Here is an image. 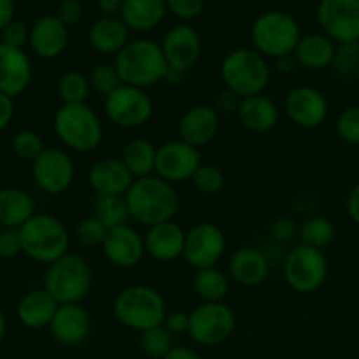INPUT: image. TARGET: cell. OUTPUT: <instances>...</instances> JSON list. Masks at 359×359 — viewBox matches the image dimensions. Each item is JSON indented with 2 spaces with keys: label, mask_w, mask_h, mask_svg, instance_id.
Listing matches in <instances>:
<instances>
[{
  "label": "cell",
  "mask_w": 359,
  "mask_h": 359,
  "mask_svg": "<svg viewBox=\"0 0 359 359\" xmlns=\"http://www.w3.org/2000/svg\"><path fill=\"white\" fill-rule=\"evenodd\" d=\"M125 198L132 219L147 228L174 221L181 209V196L175 186L156 174L135 179Z\"/></svg>",
  "instance_id": "obj_1"
},
{
  "label": "cell",
  "mask_w": 359,
  "mask_h": 359,
  "mask_svg": "<svg viewBox=\"0 0 359 359\" xmlns=\"http://www.w3.org/2000/svg\"><path fill=\"white\" fill-rule=\"evenodd\" d=\"M114 65L121 76L123 84L140 90L156 86L167 79L170 72L161 44H156L149 39L130 41L114 56Z\"/></svg>",
  "instance_id": "obj_2"
},
{
  "label": "cell",
  "mask_w": 359,
  "mask_h": 359,
  "mask_svg": "<svg viewBox=\"0 0 359 359\" xmlns=\"http://www.w3.org/2000/svg\"><path fill=\"white\" fill-rule=\"evenodd\" d=\"M60 142L74 153H93L104 142V125L88 104H62L53 118Z\"/></svg>",
  "instance_id": "obj_3"
},
{
  "label": "cell",
  "mask_w": 359,
  "mask_h": 359,
  "mask_svg": "<svg viewBox=\"0 0 359 359\" xmlns=\"http://www.w3.org/2000/svg\"><path fill=\"white\" fill-rule=\"evenodd\" d=\"M112 312L125 328L139 333L163 325L168 314L163 294L144 284H133L119 291L112 304Z\"/></svg>",
  "instance_id": "obj_4"
},
{
  "label": "cell",
  "mask_w": 359,
  "mask_h": 359,
  "mask_svg": "<svg viewBox=\"0 0 359 359\" xmlns=\"http://www.w3.org/2000/svg\"><path fill=\"white\" fill-rule=\"evenodd\" d=\"M18 231L23 252L34 262L51 265L69 252V228L53 214H35Z\"/></svg>",
  "instance_id": "obj_5"
},
{
  "label": "cell",
  "mask_w": 359,
  "mask_h": 359,
  "mask_svg": "<svg viewBox=\"0 0 359 359\" xmlns=\"http://www.w3.org/2000/svg\"><path fill=\"white\" fill-rule=\"evenodd\" d=\"M272 77L269 60L255 48H241L228 53L221 62V81L224 88L241 98L259 95Z\"/></svg>",
  "instance_id": "obj_6"
},
{
  "label": "cell",
  "mask_w": 359,
  "mask_h": 359,
  "mask_svg": "<svg viewBox=\"0 0 359 359\" xmlns=\"http://www.w3.org/2000/svg\"><path fill=\"white\" fill-rule=\"evenodd\" d=\"M93 286V272L86 259L76 252H67L48 265L44 290L60 305L81 304Z\"/></svg>",
  "instance_id": "obj_7"
},
{
  "label": "cell",
  "mask_w": 359,
  "mask_h": 359,
  "mask_svg": "<svg viewBox=\"0 0 359 359\" xmlns=\"http://www.w3.org/2000/svg\"><path fill=\"white\" fill-rule=\"evenodd\" d=\"M300 39V25L284 11L263 13L251 27L252 46L265 58L277 60L293 55Z\"/></svg>",
  "instance_id": "obj_8"
},
{
  "label": "cell",
  "mask_w": 359,
  "mask_h": 359,
  "mask_svg": "<svg viewBox=\"0 0 359 359\" xmlns=\"http://www.w3.org/2000/svg\"><path fill=\"white\" fill-rule=\"evenodd\" d=\"M283 273L284 280L293 291L300 294L314 293L328 279V258L321 249L298 244L284 256Z\"/></svg>",
  "instance_id": "obj_9"
},
{
  "label": "cell",
  "mask_w": 359,
  "mask_h": 359,
  "mask_svg": "<svg viewBox=\"0 0 359 359\" xmlns=\"http://www.w3.org/2000/svg\"><path fill=\"white\" fill-rule=\"evenodd\" d=\"M235 312L224 302H202L189 312V339L202 347H216L226 342L235 332Z\"/></svg>",
  "instance_id": "obj_10"
},
{
  "label": "cell",
  "mask_w": 359,
  "mask_h": 359,
  "mask_svg": "<svg viewBox=\"0 0 359 359\" xmlns=\"http://www.w3.org/2000/svg\"><path fill=\"white\" fill-rule=\"evenodd\" d=\"M104 112L118 128L135 130L151 121L154 104L147 90L123 84L114 93L104 98Z\"/></svg>",
  "instance_id": "obj_11"
},
{
  "label": "cell",
  "mask_w": 359,
  "mask_h": 359,
  "mask_svg": "<svg viewBox=\"0 0 359 359\" xmlns=\"http://www.w3.org/2000/svg\"><path fill=\"white\" fill-rule=\"evenodd\" d=\"M32 175L41 191L48 195H63L76 179V165L72 156L60 147H46L32 163Z\"/></svg>",
  "instance_id": "obj_12"
},
{
  "label": "cell",
  "mask_w": 359,
  "mask_h": 359,
  "mask_svg": "<svg viewBox=\"0 0 359 359\" xmlns=\"http://www.w3.org/2000/svg\"><path fill=\"white\" fill-rule=\"evenodd\" d=\"M224 251H226V237L216 223L202 221L186 231L182 258L191 269L202 270L217 266Z\"/></svg>",
  "instance_id": "obj_13"
},
{
  "label": "cell",
  "mask_w": 359,
  "mask_h": 359,
  "mask_svg": "<svg viewBox=\"0 0 359 359\" xmlns=\"http://www.w3.org/2000/svg\"><path fill=\"white\" fill-rule=\"evenodd\" d=\"M202 163V154L196 147L189 146L181 139L168 140L158 146L154 174L175 186L191 181Z\"/></svg>",
  "instance_id": "obj_14"
},
{
  "label": "cell",
  "mask_w": 359,
  "mask_h": 359,
  "mask_svg": "<svg viewBox=\"0 0 359 359\" xmlns=\"http://www.w3.org/2000/svg\"><path fill=\"white\" fill-rule=\"evenodd\" d=\"M318 23L335 44L359 41V0H321Z\"/></svg>",
  "instance_id": "obj_15"
},
{
  "label": "cell",
  "mask_w": 359,
  "mask_h": 359,
  "mask_svg": "<svg viewBox=\"0 0 359 359\" xmlns=\"http://www.w3.org/2000/svg\"><path fill=\"white\" fill-rule=\"evenodd\" d=\"M284 112L293 125L314 130L326 121L330 112L328 98L312 86H297L284 98Z\"/></svg>",
  "instance_id": "obj_16"
},
{
  "label": "cell",
  "mask_w": 359,
  "mask_h": 359,
  "mask_svg": "<svg viewBox=\"0 0 359 359\" xmlns=\"http://www.w3.org/2000/svg\"><path fill=\"white\" fill-rule=\"evenodd\" d=\"M161 49L170 70L186 74L198 63L202 55V39L189 25H175L165 34Z\"/></svg>",
  "instance_id": "obj_17"
},
{
  "label": "cell",
  "mask_w": 359,
  "mask_h": 359,
  "mask_svg": "<svg viewBox=\"0 0 359 359\" xmlns=\"http://www.w3.org/2000/svg\"><path fill=\"white\" fill-rule=\"evenodd\" d=\"M102 252L116 269H133L147 255L144 235H140L130 224L109 230L102 245Z\"/></svg>",
  "instance_id": "obj_18"
},
{
  "label": "cell",
  "mask_w": 359,
  "mask_h": 359,
  "mask_svg": "<svg viewBox=\"0 0 359 359\" xmlns=\"http://www.w3.org/2000/svg\"><path fill=\"white\" fill-rule=\"evenodd\" d=\"M177 132L179 139L200 149L212 142L219 133V112L216 111L214 105H193L182 114Z\"/></svg>",
  "instance_id": "obj_19"
},
{
  "label": "cell",
  "mask_w": 359,
  "mask_h": 359,
  "mask_svg": "<svg viewBox=\"0 0 359 359\" xmlns=\"http://www.w3.org/2000/svg\"><path fill=\"white\" fill-rule=\"evenodd\" d=\"M49 330L60 346L77 347L90 337L91 318L81 304L60 305Z\"/></svg>",
  "instance_id": "obj_20"
},
{
  "label": "cell",
  "mask_w": 359,
  "mask_h": 359,
  "mask_svg": "<svg viewBox=\"0 0 359 359\" xmlns=\"http://www.w3.org/2000/svg\"><path fill=\"white\" fill-rule=\"evenodd\" d=\"M133 181L135 177L130 174L121 158H100L88 170V184L95 195L125 196Z\"/></svg>",
  "instance_id": "obj_21"
},
{
  "label": "cell",
  "mask_w": 359,
  "mask_h": 359,
  "mask_svg": "<svg viewBox=\"0 0 359 359\" xmlns=\"http://www.w3.org/2000/svg\"><path fill=\"white\" fill-rule=\"evenodd\" d=\"M32 51L42 60H55L69 46V27L60 21L56 14L41 16L30 28Z\"/></svg>",
  "instance_id": "obj_22"
},
{
  "label": "cell",
  "mask_w": 359,
  "mask_h": 359,
  "mask_svg": "<svg viewBox=\"0 0 359 359\" xmlns=\"http://www.w3.org/2000/svg\"><path fill=\"white\" fill-rule=\"evenodd\" d=\"M144 242L146 252L151 258L161 263H170L184 256L186 230L175 221L154 224L147 228Z\"/></svg>",
  "instance_id": "obj_23"
},
{
  "label": "cell",
  "mask_w": 359,
  "mask_h": 359,
  "mask_svg": "<svg viewBox=\"0 0 359 359\" xmlns=\"http://www.w3.org/2000/svg\"><path fill=\"white\" fill-rule=\"evenodd\" d=\"M230 279L244 287L259 286L270 273V259L265 251L251 245H244L233 251L228 262Z\"/></svg>",
  "instance_id": "obj_24"
},
{
  "label": "cell",
  "mask_w": 359,
  "mask_h": 359,
  "mask_svg": "<svg viewBox=\"0 0 359 359\" xmlns=\"http://www.w3.org/2000/svg\"><path fill=\"white\" fill-rule=\"evenodd\" d=\"M32 83V63L23 49L0 42V91L11 98L23 93Z\"/></svg>",
  "instance_id": "obj_25"
},
{
  "label": "cell",
  "mask_w": 359,
  "mask_h": 359,
  "mask_svg": "<svg viewBox=\"0 0 359 359\" xmlns=\"http://www.w3.org/2000/svg\"><path fill=\"white\" fill-rule=\"evenodd\" d=\"M237 118L245 130L252 133H269L277 126L280 118L276 102L265 93L242 98Z\"/></svg>",
  "instance_id": "obj_26"
},
{
  "label": "cell",
  "mask_w": 359,
  "mask_h": 359,
  "mask_svg": "<svg viewBox=\"0 0 359 359\" xmlns=\"http://www.w3.org/2000/svg\"><path fill=\"white\" fill-rule=\"evenodd\" d=\"M60 304L42 287V290H32L25 294L18 304V319L25 328L42 330L49 328Z\"/></svg>",
  "instance_id": "obj_27"
},
{
  "label": "cell",
  "mask_w": 359,
  "mask_h": 359,
  "mask_svg": "<svg viewBox=\"0 0 359 359\" xmlns=\"http://www.w3.org/2000/svg\"><path fill=\"white\" fill-rule=\"evenodd\" d=\"M88 42L100 55L116 56L130 42V30L121 18L104 16L91 25Z\"/></svg>",
  "instance_id": "obj_28"
},
{
  "label": "cell",
  "mask_w": 359,
  "mask_h": 359,
  "mask_svg": "<svg viewBox=\"0 0 359 359\" xmlns=\"http://www.w3.org/2000/svg\"><path fill=\"white\" fill-rule=\"evenodd\" d=\"M337 44L325 34L304 35L294 49L293 56L298 65L307 70H323L332 67Z\"/></svg>",
  "instance_id": "obj_29"
},
{
  "label": "cell",
  "mask_w": 359,
  "mask_h": 359,
  "mask_svg": "<svg viewBox=\"0 0 359 359\" xmlns=\"http://www.w3.org/2000/svg\"><path fill=\"white\" fill-rule=\"evenodd\" d=\"M165 13V0H125L119 18L128 30L149 32L163 21Z\"/></svg>",
  "instance_id": "obj_30"
},
{
  "label": "cell",
  "mask_w": 359,
  "mask_h": 359,
  "mask_svg": "<svg viewBox=\"0 0 359 359\" xmlns=\"http://www.w3.org/2000/svg\"><path fill=\"white\" fill-rule=\"evenodd\" d=\"M35 216V202L20 188L0 189V224L11 230H20Z\"/></svg>",
  "instance_id": "obj_31"
},
{
  "label": "cell",
  "mask_w": 359,
  "mask_h": 359,
  "mask_svg": "<svg viewBox=\"0 0 359 359\" xmlns=\"http://www.w3.org/2000/svg\"><path fill=\"white\" fill-rule=\"evenodd\" d=\"M158 147L146 137H137L126 142L121 151V161L135 179L147 177L154 174L156 168Z\"/></svg>",
  "instance_id": "obj_32"
},
{
  "label": "cell",
  "mask_w": 359,
  "mask_h": 359,
  "mask_svg": "<svg viewBox=\"0 0 359 359\" xmlns=\"http://www.w3.org/2000/svg\"><path fill=\"white\" fill-rule=\"evenodd\" d=\"M193 290H195L196 297L205 304L224 302V298L228 297V291H230V277L217 266L195 270Z\"/></svg>",
  "instance_id": "obj_33"
},
{
  "label": "cell",
  "mask_w": 359,
  "mask_h": 359,
  "mask_svg": "<svg viewBox=\"0 0 359 359\" xmlns=\"http://www.w3.org/2000/svg\"><path fill=\"white\" fill-rule=\"evenodd\" d=\"M91 216L100 221L107 230L125 226L132 219L126 198L116 195H95Z\"/></svg>",
  "instance_id": "obj_34"
},
{
  "label": "cell",
  "mask_w": 359,
  "mask_h": 359,
  "mask_svg": "<svg viewBox=\"0 0 359 359\" xmlns=\"http://www.w3.org/2000/svg\"><path fill=\"white\" fill-rule=\"evenodd\" d=\"M335 224L326 216H312L298 226L300 244H305L314 249H321V251L335 241Z\"/></svg>",
  "instance_id": "obj_35"
},
{
  "label": "cell",
  "mask_w": 359,
  "mask_h": 359,
  "mask_svg": "<svg viewBox=\"0 0 359 359\" xmlns=\"http://www.w3.org/2000/svg\"><path fill=\"white\" fill-rule=\"evenodd\" d=\"M56 90L62 104H86L91 93V84L86 74L79 70H67L58 79Z\"/></svg>",
  "instance_id": "obj_36"
},
{
  "label": "cell",
  "mask_w": 359,
  "mask_h": 359,
  "mask_svg": "<svg viewBox=\"0 0 359 359\" xmlns=\"http://www.w3.org/2000/svg\"><path fill=\"white\" fill-rule=\"evenodd\" d=\"M140 347L144 354L151 359H165L175 347L174 335L163 325L140 333Z\"/></svg>",
  "instance_id": "obj_37"
},
{
  "label": "cell",
  "mask_w": 359,
  "mask_h": 359,
  "mask_svg": "<svg viewBox=\"0 0 359 359\" xmlns=\"http://www.w3.org/2000/svg\"><path fill=\"white\" fill-rule=\"evenodd\" d=\"M91 84V91H95L100 97H109L114 93L119 86H123L121 76H119L118 69H116L114 62H102L91 69L90 76H88Z\"/></svg>",
  "instance_id": "obj_38"
},
{
  "label": "cell",
  "mask_w": 359,
  "mask_h": 359,
  "mask_svg": "<svg viewBox=\"0 0 359 359\" xmlns=\"http://www.w3.org/2000/svg\"><path fill=\"white\" fill-rule=\"evenodd\" d=\"M191 182L202 195H217L224 186V174L217 165L202 163Z\"/></svg>",
  "instance_id": "obj_39"
},
{
  "label": "cell",
  "mask_w": 359,
  "mask_h": 359,
  "mask_svg": "<svg viewBox=\"0 0 359 359\" xmlns=\"http://www.w3.org/2000/svg\"><path fill=\"white\" fill-rule=\"evenodd\" d=\"M44 149L46 147L42 137L39 133L32 132V130H20L13 137V151L21 160H28L34 163Z\"/></svg>",
  "instance_id": "obj_40"
},
{
  "label": "cell",
  "mask_w": 359,
  "mask_h": 359,
  "mask_svg": "<svg viewBox=\"0 0 359 359\" xmlns=\"http://www.w3.org/2000/svg\"><path fill=\"white\" fill-rule=\"evenodd\" d=\"M332 67L340 74V76L356 77L359 70V41L337 44Z\"/></svg>",
  "instance_id": "obj_41"
},
{
  "label": "cell",
  "mask_w": 359,
  "mask_h": 359,
  "mask_svg": "<svg viewBox=\"0 0 359 359\" xmlns=\"http://www.w3.org/2000/svg\"><path fill=\"white\" fill-rule=\"evenodd\" d=\"M107 228L100 223L98 219H95L93 216L84 217L83 221H79L76 226V241L79 242L83 248L93 249V248H102L107 237Z\"/></svg>",
  "instance_id": "obj_42"
},
{
  "label": "cell",
  "mask_w": 359,
  "mask_h": 359,
  "mask_svg": "<svg viewBox=\"0 0 359 359\" xmlns=\"http://www.w3.org/2000/svg\"><path fill=\"white\" fill-rule=\"evenodd\" d=\"M337 133L351 146H359V104L344 109L337 119Z\"/></svg>",
  "instance_id": "obj_43"
},
{
  "label": "cell",
  "mask_w": 359,
  "mask_h": 359,
  "mask_svg": "<svg viewBox=\"0 0 359 359\" xmlns=\"http://www.w3.org/2000/svg\"><path fill=\"white\" fill-rule=\"evenodd\" d=\"M30 41V28L21 21L13 20L2 32H0V42L11 48L23 49V46Z\"/></svg>",
  "instance_id": "obj_44"
},
{
  "label": "cell",
  "mask_w": 359,
  "mask_h": 359,
  "mask_svg": "<svg viewBox=\"0 0 359 359\" xmlns=\"http://www.w3.org/2000/svg\"><path fill=\"white\" fill-rule=\"evenodd\" d=\"M270 235L277 244H287L298 235V226L291 217L280 216L273 219L272 226H270Z\"/></svg>",
  "instance_id": "obj_45"
},
{
  "label": "cell",
  "mask_w": 359,
  "mask_h": 359,
  "mask_svg": "<svg viewBox=\"0 0 359 359\" xmlns=\"http://www.w3.org/2000/svg\"><path fill=\"white\" fill-rule=\"evenodd\" d=\"M172 14L181 20H193L203 11L205 0H165Z\"/></svg>",
  "instance_id": "obj_46"
},
{
  "label": "cell",
  "mask_w": 359,
  "mask_h": 359,
  "mask_svg": "<svg viewBox=\"0 0 359 359\" xmlns=\"http://www.w3.org/2000/svg\"><path fill=\"white\" fill-rule=\"evenodd\" d=\"M20 252H23L20 231L6 228V230L0 233V258H6V259L16 258Z\"/></svg>",
  "instance_id": "obj_47"
},
{
  "label": "cell",
  "mask_w": 359,
  "mask_h": 359,
  "mask_svg": "<svg viewBox=\"0 0 359 359\" xmlns=\"http://www.w3.org/2000/svg\"><path fill=\"white\" fill-rule=\"evenodd\" d=\"M56 16H58L60 21L65 23L67 27L76 25L77 21L81 20V16H83V4H81L79 0H63L58 6Z\"/></svg>",
  "instance_id": "obj_48"
},
{
  "label": "cell",
  "mask_w": 359,
  "mask_h": 359,
  "mask_svg": "<svg viewBox=\"0 0 359 359\" xmlns=\"http://www.w3.org/2000/svg\"><path fill=\"white\" fill-rule=\"evenodd\" d=\"M163 326L172 333V335H181V333H188L189 330V312L182 311H172L168 312L165 318Z\"/></svg>",
  "instance_id": "obj_49"
},
{
  "label": "cell",
  "mask_w": 359,
  "mask_h": 359,
  "mask_svg": "<svg viewBox=\"0 0 359 359\" xmlns=\"http://www.w3.org/2000/svg\"><path fill=\"white\" fill-rule=\"evenodd\" d=\"M241 97H237V95L231 93L230 90L224 88V90L217 95L216 105H214V107H216V111L219 112V114L221 112H223V114H233V112L237 114L238 107H241Z\"/></svg>",
  "instance_id": "obj_50"
},
{
  "label": "cell",
  "mask_w": 359,
  "mask_h": 359,
  "mask_svg": "<svg viewBox=\"0 0 359 359\" xmlns=\"http://www.w3.org/2000/svg\"><path fill=\"white\" fill-rule=\"evenodd\" d=\"M14 118V102L9 95L0 91V132L9 126Z\"/></svg>",
  "instance_id": "obj_51"
},
{
  "label": "cell",
  "mask_w": 359,
  "mask_h": 359,
  "mask_svg": "<svg viewBox=\"0 0 359 359\" xmlns=\"http://www.w3.org/2000/svg\"><path fill=\"white\" fill-rule=\"evenodd\" d=\"M347 214H349L351 221L359 226V181L353 186L349 196H347Z\"/></svg>",
  "instance_id": "obj_52"
},
{
  "label": "cell",
  "mask_w": 359,
  "mask_h": 359,
  "mask_svg": "<svg viewBox=\"0 0 359 359\" xmlns=\"http://www.w3.org/2000/svg\"><path fill=\"white\" fill-rule=\"evenodd\" d=\"M123 4L125 0H97V6L100 9V13L104 16H116V14H121Z\"/></svg>",
  "instance_id": "obj_53"
},
{
  "label": "cell",
  "mask_w": 359,
  "mask_h": 359,
  "mask_svg": "<svg viewBox=\"0 0 359 359\" xmlns=\"http://www.w3.org/2000/svg\"><path fill=\"white\" fill-rule=\"evenodd\" d=\"M14 0H0V32L13 21Z\"/></svg>",
  "instance_id": "obj_54"
},
{
  "label": "cell",
  "mask_w": 359,
  "mask_h": 359,
  "mask_svg": "<svg viewBox=\"0 0 359 359\" xmlns=\"http://www.w3.org/2000/svg\"><path fill=\"white\" fill-rule=\"evenodd\" d=\"M165 359H202L195 349L188 346H175L170 353L165 356Z\"/></svg>",
  "instance_id": "obj_55"
},
{
  "label": "cell",
  "mask_w": 359,
  "mask_h": 359,
  "mask_svg": "<svg viewBox=\"0 0 359 359\" xmlns=\"http://www.w3.org/2000/svg\"><path fill=\"white\" fill-rule=\"evenodd\" d=\"M276 65H277V70H279V72L290 74V72H293L294 65H297V60H294L293 55L283 56V58L276 60Z\"/></svg>",
  "instance_id": "obj_56"
},
{
  "label": "cell",
  "mask_w": 359,
  "mask_h": 359,
  "mask_svg": "<svg viewBox=\"0 0 359 359\" xmlns=\"http://www.w3.org/2000/svg\"><path fill=\"white\" fill-rule=\"evenodd\" d=\"M6 332H7V321H6V316H4L2 309H0V342H2L4 337H6Z\"/></svg>",
  "instance_id": "obj_57"
},
{
  "label": "cell",
  "mask_w": 359,
  "mask_h": 359,
  "mask_svg": "<svg viewBox=\"0 0 359 359\" xmlns=\"http://www.w3.org/2000/svg\"><path fill=\"white\" fill-rule=\"evenodd\" d=\"M356 79H358V84H359V70H358V74H356Z\"/></svg>",
  "instance_id": "obj_58"
}]
</instances>
